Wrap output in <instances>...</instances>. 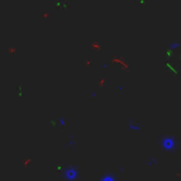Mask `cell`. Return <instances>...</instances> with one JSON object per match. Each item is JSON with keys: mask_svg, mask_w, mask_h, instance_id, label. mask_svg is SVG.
<instances>
[{"mask_svg": "<svg viewBox=\"0 0 181 181\" xmlns=\"http://www.w3.org/2000/svg\"><path fill=\"white\" fill-rule=\"evenodd\" d=\"M161 147L166 149L167 152H173L174 149L177 147V139L173 136H166L161 140Z\"/></svg>", "mask_w": 181, "mask_h": 181, "instance_id": "6da1fadb", "label": "cell"}]
</instances>
